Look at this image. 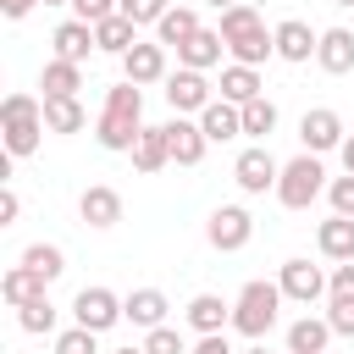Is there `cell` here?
<instances>
[{
    "label": "cell",
    "mask_w": 354,
    "mask_h": 354,
    "mask_svg": "<svg viewBox=\"0 0 354 354\" xmlns=\"http://www.w3.org/2000/svg\"><path fill=\"white\" fill-rule=\"evenodd\" d=\"M144 133V100H138V83H116L105 94V111H100V127L94 138L105 149H133V138Z\"/></svg>",
    "instance_id": "1"
},
{
    "label": "cell",
    "mask_w": 354,
    "mask_h": 354,
    "mask_svg": "<svg viewBox=\"0 0 354 354\" xmlns=\"http://www.w3.org/2000/svg\"><path fill=\"white\" fill-rule=\"evenodd\" d=\"M221 39H227V50H232L243 66H260L266 55H277V39L266 33L260 11H254V6H243V0L221 11Z\"/></svg>",
    "instance_id": "2"
},
{
    "label": "cell",
    "mask_w": 354,
    "mask_h": 354,
    "mask_svg": "<svg viewBox=\"0 0 354 354\" xmlns=\"http://www.w3.org/2000/svg\"><path fill=\"white\" fill-rule=\"evenodd\" d=\"M0 122H6V155L22 160V155L39 149V133H44V100H33V94H6Z\"/></svg>",
    "instance_id": "3"
},
{
    "label": "cell",
    "mask_w": 354,
    "mask_h": 354,
    "mask_svg": "<svg viewBox=\"0 0 354 354\" xmlns=\"http://www.w3.org/2000/svg\"><path fill=\"white\" fill-rule=\"evenodd\" d=\"M277 304H282V288L277 282H243L238 299H232V332L266 337L277 326Z\"/></svg>",
    "instance_id": "4"
},
{
    "label": "cell",
    "mask_w": 354,
    "mask_h": 354,
    "mask_svg": "<svg viewBox=\"0 0 354 354\" xmlns=\"http://www.w3.org/2000/svg\"><path fill=\"white\" fill-rule=\"evenodd\" d=\"M326 188V171H321V155H299V160H288L282 166V177H277V199L288 205V210H304L315 194Z\"/></svg>",
    "instance_id": "5"
},
{
    "label": "cell",
    "mask_w": 354,
    "mask_h": 354,
    "mask_svg": "<svg viewBox=\"0 0 354 354\" xmlns=\"http://www.w3.org/2000/svg\"><path fill=\"white\" fill-rule=\"evenodd\" d=\"M72 315H77V326H88V332H105V326H116L127 310H122V299H116L111 288H83V293L72 299Z\"/></svg>",
    "instance_id": "6"
},
{
    "label": "cell",
    "mask_w": 354,
    "mask_h": 354,
    "mask_svg": "<svg viewBox=\"0 0 354 354\" xmlns=\"http://www.w3.org/2000/svg\"><path fill=\"white\" fill-rule=\"evenodd\" d=\"M232 177H238V188H243V194H266V188H277L282 166L271 160V149H266V144H254V149H243V155L232 160Z\"/></svg>",
    "instance_id": "7"
},
{
    "label": "cell",
    "mask_w": 354,
    "mask_h": 354,
    "mask_svg": "<svg viewBox=\"0 0 354 354\" xmlns=\"http://www.w3.org/2000/svg\"><path fill=\"white\" fill-rule=\"evenodd\" d=\"M249 232H254V221H249L243 205H221V210H210V221H205V238H210L216 249H243Z\"/></svg>",
    "instance_id": "8"
},
{
    "label": "cell",
    "mask_w": 354,
    "mask_h": 354,
    "mask_svg": "<svg viewBox=\"0 0 354 354\" xmlns=\"http://www.w3.org/2000/svg\"><path fill=\"white\" fill-rule=\"evenodd\" d=\"M277 288H282V299H299V304H315L321 293H332V282H326L321 266H310V260H288L282 277H277Z\"/></svg>",
    "instance_id": "9"
},
{
    "label": "cell",
    "mask_w": 354,
    "mask_h": 354,
    "mask_svg": "<svg viewBox=\"0 0 354 354\" xmlns=\"http://www.w3.org/2000/svg\"><path fill=\"white\" fill-rule=\"evenodd\" d=\"M166 100H171L177 116H183V111H205V105H210V83H205V72H194V66L171 72V77H166Z\"/></svg>",
    "instance_id": "10"
},
{
    "label": "cell",
    "mask_w": 354,
    "mask_h": 354,
    "mask_svg": "<svg viewBox=\"0 0 354 354\" xmlns=\"http://www.w3.org/2000/svg\"><path fill=\"white\" fill-rule=\"evenodd\" d=\"M299 133H304V149H310V155H321V149H343V122H337V111H326V105L304 111Z\"/></svg>",
    "instance_id": "11"
},
{
    "label": "cell",
    "mask_w": 354,
    "mask_h": 354,
    "mask_svg": "<svg viewBox=\"0 0 354 354\" xmlns=\"http://www.w3.org/2000/svg\"><path fill=\"white\" fill-rule=\"evenodd\" d=\"M271 39H277V55H282V61H310V55H315V44H321V33H315L310 22H299V17L277 22V28H271Z\"/></svg>",
    "instance_id": "12"
},
{
    "label": "cell",
    "mask_w": 354,
    "mask_h": 354,
    "mask_svg": "<svg viewBox=\"0 0 354 354\" xmlns=\"http://www.w3.org/2000/svg\"><path fill=\"white\" fill-rule=\"evenodd\" d=\"M166 144H171V160H177V166H199L210 138H205V127H199V122L171 116V122H166Z\"/></svg>",
    "instance_id": "13"
},
{
    "label": "cell",
    "mask_w": 354,
    "mask_h": 354,
    "mask_svg": "<svg viewBox=\"0 0 354 354\" xmlns=\"http://www.w3.org/2000/svg\"><path fill=\"white\" fill-rule=\"evenodd\" d=\"M77 216H83L88 227H116V221H122V194L105 188V183H94V188L77 194Z\"/></svg>",
    "instance_id": "14"
},
{
    "label": "cell",
    "mask_w": 354,
    "mask_h": 354,
    "mask_svg": "<svg viewBox=\"0 0 354 354\" xmlns=\"http://www.w3.org/2000/svg\"><path fill=\"white\" fill-rule=\"evenodd\" d=\"M50 44H55V61H72V66H83V61H88V50H100L94 28H88V22H77V17H72V22H61Z\"/></svg>",
    "instance_id": "15"
},
{
    "label": "cell",
    "mask_w": 354,
    "mask_h": 354,
    "mask_svg": "<svg viewBox=\"0 0 354 354\" xmlns=\"http://www.w3.org/2000/svg\"><path fill=\"white\" fill-rule=\"evenodd\" d=\"M122 310H127V321L133 326H144V332H155V326H166V293L160 288H133L127 299H122Z\"/></svg>",
    "instance_id": "16"
},
{
    "label": "cell",
    "mask_w": 354,
    "mask_h": 354,
    "mask_svg": "<svg viewBox=\"0 0 354 354\" xmlns=\"http://www.w3.org/2000/svg\"><path fill=\"white\" fill-rule=\"evenodd\" d=\"M315 249H321L326 260L348 266V260H354V221H348V216H326V221L315 227Z\"/></svg>",
    "instance_id": "17"
},
{
    "label": "cell",
    "mask_w": 354,
    "mask_h": 354,
    "mask_svg": "<svg viewBox=\"0 0 354 354\" xmlns=\"http://www.w3.org/2000/svg\"><path fill=\"white\" fill-rule=\"evenodd\" d=\"M199 127H205V138H210V144L238 138V133H243V105H232V100H210V105L199 111Z\"/></svg>",
    "instance_id": "18"
},
{
    "label": "cell",
    "mask_w": 354,
    "mask_h": 354,
    "mask_svg": "<svg viewBox=\"0 0 354 354\" xmlns=\"http://www.w3.org/2000/svg\"><path fill=\"white\" fill-rule=\"evenodd\" d=\"M315 61H321V72H354V33L348 28H326L321 33V44H315Z\"/></svg>",
    "instance_id": "19"
},
{
    "label": "cell",
    "mask_w": 354,
    "mask_h": 354,
    "mask_svg": "<svg viewBox=\"0 0 354 354\" xmlns=\"http://www.w3.org/2000/svg\"><path fill=\"white\" fill-rule=\"evenodd\" d=\"M122 72H127V83H155V77H166V44H133V50L122 55Z\"/></svg>",
    "instance_id": "20"
},
{
    "label": "cell",
    "mask_w": 354,
    "mask_h": 354,
    "mask_svg": "<svg viewBox=\"0 0 354 354\" xmlns=\"http://www.w3.org/2000/svg\"><path fill=\"white\" fill-rule=\"evenodd\" d=\"M221 50H227L221 28H199V33L177 50V61H183V66H194V72H205V66H216V61H221Z\"/></svg>",
    "instance_id": "21"
},
{
    "label": "cell",
    "mask_w": 354,
    "mask_h": 354,
    "mask_svg": "<svg viewBox=\"0 0 354 354\" xmlns=\"http://www.w3.org/2000/svg\"><path fill=\"white\" fill-rule=\"evenodd\" d=\"M232 321V304H221L216 293H194L188 299V326L199 332V337H210V332H221Z\"/></svg>",
    "instance_id": "22"
},
{
    "label": "cell",
    "mask_w": 354,
    "mask_h": 354,
    "mask_svg": "<svg viewBox=\"0 0 354 354\" xmlns=\"http://www.w3.org/2000/svg\"><path fill=\"white\" fill-rule=\"evenodd\" d=\"M44 100H77V88H83V66H72V61H44Z\"/></svg>",
    "instance_id": "23"
},
{
    "label": "cell",
    "mask_w": 354,
    "mask_h": 354,
    "mask_svg": "<svg viewBox=\"0 0 354 354\" xmlns=\"http://www.w3.org/2000/svg\"><path fill=\"white\" fill-rule=\"evenodd\" d=\"M221 100H232V105H249V100H260V66H243V61H232V66L221 72Z\"/></svg>",
    "instance_id": "24"
},
{
    "label": "cell",
    "mask_w": 354,
    "mask_h": 354,
    "mask_svg": "<svg viewBox=\"0 0 354 354\" xmlns=\"http://www.w3.org/2000/svg\"><path fill=\"white\" fill-rule=\"evenodd\" d=\"M171 160V144H166V127H144L138 138H133V166L138 171H160Z\"/></svg>",
    "instance_id": "25"
},
{
    "label": "cell",
    "mask_w": 354,
    "mask_h": 354,
    "mask_svg": "<svg viewBox=\"0 0 354 354\" xmlns=\"http://www.w3.org/2000/svg\"><path fill=\"white\" fill-rule=\"evenodd\" d=\"M0 293H6V304H17V310H22V304H33V299L44 293V277H39V271H28V266H11V271L0 277Z\"/></svg>",
    "instance_id": "26"
},
{
    "label": "cell",
    "mask_w": 354,
    "mask_h": 354,
    "mask_svg": "<svg viewBox=\"0 0 354 354\" xmlns=\"http://www.w3.org/2000/svg\"><path fill=\"white\" fill-rule=\"evenodd\" d=\"M326 337H332V321L304 315V321H293V326H288V354H321V348H326Z\"/></svg>",
    "instance_id": "27"
},
{
    "label": "cell",
    "mask_w": 354,
    "mask_h": 354,
    "mask_svg": "<svg viewBox=\"0 0 354 354\" xmlns=\"http://www.w3.org/2000/svg\"><path fill=\"white\" fill-rule=\"evenodd\" d=\"M155 28H160V44H171V50H183V44H188V39L199 33V17H194L188 6H171V11H166V17L155 22Z\"/></svg>",
    "instance_id": "28"
},
{
    "label": "cell",
    "mask_w": 354,
    "mask_h": 354,
    "mask_svg": "<svg viewBox=\"0 0 354 354\" xmlns=\"http://www.w3.org/2000/svg\"><path fill=\"white\" fill-rule=\"evenodd\" d=\"M94 39H100V50H111V55H127L133 44H138V28L116 11V17H105L100 28H94Z\"/></svg>",
    "instance_id": "29"
},
{
    "label": "cell",
    "mask_w": 354,
    "mask_h": 354,
    "mask_svg": "<svg viewBox=\"0 0 354 354\" xmlns=\"http://www.w3.org/2000/svg\"><path fill=\"white\" fill-rule=\"evenodd\" d=\"M44 127L50 133H77L83 127V105L77 100H44Z\"/></svg>",
    "instance_id": "30"
},
{
    "label": "cell",
    "mask_w": 354,
    "mask_h": 354,
    "mask_svg": "<svg viewBox=\"0 0 354 354\" xmlns=\"http://www.w3.org/2000/svg\"><path fill=\"white\" fill-rule=\"evenodd\" d=\"M22 266H28V271H39L44 282H55V277L66 271V254H61L55 243H33V249L22 254Z\"/></svg>",
    "instance_id": "31"
},
{
    "label": "cell",
    "mask_w": 354,
    "mask_h": 354,
    "mask_svg": "<svg viewBox=\"0 0 354 354\" xmlns=\"http://www.w3.org/2000/svg\"><path fill=\"white\" fill-rule=\"evenodd\" d=\"M17 321H22V332H50V326H55V304L39 293L33 304H22V310H17Z\"/></svg>",
    "instance_id": "32"
},
{
    "label": "cell",
    "mask_w": 354,
    "mask_h": 354,
    "mask_svg": "<svg viewBox=\"0 0 354 354\" xmlns=\"http://www.w3.org/2000/svg\"><path fill=\"white\" fill-rule=\"evenodd\" d=\"M271 127H277V105H271L266 94L249 100V105H243V133H271Z\"/></svg>",
    "instance_id": "33"
},
{
    "label": "cell",
    "mask_w": 354,
    "mask_h": 354,
    "mask_svg": "<svg viewBox=\"0 0 354 354\" xmlns=\"http://www.w3.org/2000/svg\"><path fill=\"white\" fill-rule=\"evenodd\" d=\"M116 11H122V0H72V17L88 22V28H100V22L116 17Z\"/></svg>",
    "instance_id": "34"
},
{
    "label": "cell",
    "mask_w": 354,
    "mask_h": 354,
    "mask_svg": "<svg viewBox=\"0 0 354 354\" xmlns=\"http://www.w3.org/2000/svg\"><path fill=\"white\" fill-rule=\"evenodd\" d=\"M166 11H171L166 0H122V17H127L133 28H144V22H160Z\"/></svg>",
    "instance_id": "35"
},
{
    "label": "cell",
    "mask_w": 354,
    "mask_h": 354,
    "mask_svg": "<svg viewBox=\"0 0 354 354\" xmlns=\"http://www.w3.org/2000/svg\"><path fill=\"white\" fill-rule=\"evenodd\" d=\"M326 321H332V332H348V337H354V293H332Z\"/></svg>",
    "instance_id": "36"
},
{
    "label": "cell",
    "mask_w": 354,
    "mask_h": 354,
    "mask_svg": "<svg viewBox=\"0 0 354 354\" xmlns=\"http://www.w3.org/2000/svg\"><path fill=\"white\" fill-rule=\"evenodd\" d=\"M94 337H100V332L72 326V332H61V337H55V354H94Z\"/></svg>",
    "instance_id": "37"
},
{
    "label": "cell",
    "mask_w": 354,
    "mask_h": 354,
    "mask_svg": "<svg viewBox=\"0 0 354 354\" xmlns=\"http://www.w3.org/2000/svg\"><path fill=\"white\" fill-rule=\"evenodd\" d=\"M144 354H188V348H183V337H177L171 326H155V332L144 337Z\"/></svg>",
    "instance_id": "38"
},
{
    "label": "cell",
    "mask_w": 354,
    "mask_h": 354,
    "mask_svg": "<svg viewBox=\"0 0 354 354\" xmlns=\"http://www.w3.org/2000/svg\"><path fill=\"white\" fill-rule=\"evenodd\" d=\"M332 216H348L354 221V177H337L332 183Z\"/></svg>",
    "instance_id": "39"
},
{
    "label": "cell",
    "mask_w": 354,
    "mask_h": 354,
    "mask_svg": "<svg viewBox=\"0 0 354 354\" xmlns=\"http://www.w3.org/2000/svg\"><path fill=\"white\" fill-rule=\"evenodd\" d=\"M17 216H22V199H17V188H6L0 194V227H11Z\"/></svg>",
    "instance_id": "40"
},
{
    "label": "cell",
    "mask_w": 354,
    "mask_h": 354,
    "mask_svg": "<svg viewBox=\"0 0 354 354\" xmlns=\"http://www.w3.org/2000/svg\"><path fill=\"white\" fill-rule=\"evenodd\" d=\"M332 293H354V260L332 271Z\"/></svg>",
    "instance_id": "41"
},
{
    "label": "cell",
    "mask_w": 354,
    "mask_h": 354,
    "mask_svg": "<svg viewBox=\"0 0 354 354\" xmlns=\"http://www.w3.org/2000/svg\"><path fill=\"white\" fill-rule=\"evenodd\" d=\"M194 354H232V348H227V337H221V332H210V337H199V348H194Z\"/></svg>",
    "instance_id": "42"
},
{
    "label": "cell",
    "mask_w": 354,
    "mask_h": 354,
    "mask_svg": "<svg viewBox=\"0 0 354 354\" xmlns=\"http://www.w3.org/2000/svg\"><path fill=\"white\" fill-rule=\"evenodd\" d=\"M33 6H39V0H0V11H6V17H28Z\"/></svg>",
    "instance_id": "43"
},
{
    "label": "cell",
    "mask_w": 354,
    "mask_h": 354,
    "mask_svg": "<svg viewBox=\"0 0 354 354\" xmlns=\"http://www.w3.org/2000/svg\"><path fill=\"white\" fill-rule=\"evenodd\" d=\"M343 171L354 177V138H343Z\"/></svg>",
    "instance_id": "44"
},
{
    "label": "cell",
    "mask_w": 354,
    "mask_h": 354,
    "mask_svg": "<svg viewBox=\"0 0 354 354\" xmlns=\"http://www.w3.org/2000/svg\"><path fill=\"white\" fill-rule=\"evenodd\" d=\"M210 6H216V11H227V6H238V0H210Z\"/></svg>",
    "instance_id": "45"
},
{
    "label": "cell",
    "mask_w": 354,
    "mask_h": 354,
    "mask_svg": "<svg viewBox=\"0 0 354 354\" xmlns=\"http://www.w3.org/2000/svg\"><path fill=\"white\" fill-rule=\"evenodd\" d=\"M116 354H144V343H138V348H116Z\"/></svg>",
    "instance_id": "46"
},
{
    "label": "cell",
    "mask_w": 354,
    "mask_h": 354,
    "mask_svg": "<svg viewBox=\"0 0 354 354\" xmlns=\"http://www.w3.org/2000/svg\"><path fill=\"white\" fill-rule=\"evenodd\" d=\"M44 6H72V0H44Z\"/></svg>",
    "instance_id": "47"
},
{
    "label": "cell",
    "mask_w": 354,
    "mask_h": 354,
    "mask_svg": "<svg viewBox=\"0 0 354 354\" xmlns=\"http://www.w3.org/2000/svg\"><path fill=\"white\" fill-rule=\"evenodd\" d=\"M332 6H354V0H332Z\"/></svg>",
    "instance_id": "48"
},
{
    "label": "cell",
    "mask_w": 354,
    "mask_h": 354,
    "mask_svg": "<svg viewBox=\"0 0 354 354\" xmlns=\"http://www.w3.org/2000/svg\"><path fill=\"white\" fill-rule=\"evenodd\" d=\"M249 354H266V348H249Z\"/></svg>",
    "instance_id": "49"
}]
</instances>
